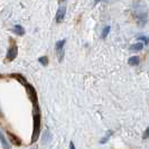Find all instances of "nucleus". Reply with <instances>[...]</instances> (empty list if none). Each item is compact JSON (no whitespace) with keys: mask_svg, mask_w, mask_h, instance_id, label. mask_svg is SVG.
I'll use <instances>...</instances> for the list:
<instances>
[{"mask_svg":"<svg viewBox=\"0 0 149 149\" xmlns=\"http://www.w3.org/2000/svg\"><path fill=\"white\" fill-rule=\"evenodd\" d=\"M65 14H66V8H65V6L59 7L58 10H57V13H56V22H62V21L64 20Z\"/></svg>","mask_w":149,"mask_h":149,"instance_id":"39448f33","label":"nucleus"},{"mask_svg":"<svg viewBox=\"0 0 149 149\" xmlns=\"http://www.w3.org/2000/svg\"><path fill=\"white\" fill-rule=\"evenodd\" d=\"M112 133H113V131H111V130L108 131V132H107V136H104V137H103V138L100 140V144H101V145H104L105 142H108V140L111 138Z\"/></svg>","mask_w":149,"mask_h":149,"instance_id":"9d476101","label":"nucleus"},{"mask_svg":"<svg viewBox=\"0 0 149 149\" xmlns=\"http://www.w3.org/2000/svg\"><path fill=\"white\" fill-rule=\"evenodd\" d=\"M34 131H33V137H32V142L34 144L39 137L40 133V113H39V108L36 107L34 108Z\"/></svg>","mask_w":149,"mask_h":149,"instance_id":"f257e3e1","label":"nucleus"},{"mask_svg":"<svg viewBox=\"0 0 149 149\" xmlns=\"http://www.w3.org/2000/svg\"><path fill=\"white\" fill-rule=\"evenodd\" d=\"M17 53H18L17 45H13V46L8 49V52H7V59H8L9 62L14 61V59L16 58V56H17Z\"/></svg>","mask_w":149,"mask_h":149,"instance_id":"20e7f679","label":"nucleus"},{"mask_svg":"<svg viewBox=\"0 0 149 149\" xmlns=\"http://www.w3.org/2000/svg\"><path fill=\"white\" fill-rule=\"evenodd\" d=\"M10 76H11V77H15V78H17L19 82H20L21 84H24V85H26V84H27V81H26V78H25L24 76H21L20 74H11Z\"/></svg>","mask_w":149,"mask_h":149,"instance_id":"f8f14e48","label":"nucleus"},{"mask_svg":"<svg viewBox=\"0 0 149 149\" xmlns=\"http://www.w3.org/2000/svg\"><path fill=\"white\" fill-rule=\"evenodd\" d=\"M138 39H139V40H141V42H144L146 45L148 44V38L145 37V36H139V37H138Z\"/></svg>","mask_w":149,"mask_h":149,"instance_id":"2eb2a0df","label":"nucleus"},{"mask_svg":"<svg viewBox=\"0 0 149 149\" xmlns=\"http://www.w3.org/2000/svg\"><path fill=\"white\" fill-rule=\"evenodd\" d=\"M142 48H144V44L142 43H137V44H133L131 46V51H134V52H140Z\"/></svg>","mask_w":149,"mask_h":149,"instance_id":"9b49d317","label":"nucleus"},{"mask_svg":"<svg viewBox=\"0 0 149 149\" xmlns=\"http://www.w3.org/2000/svg\"><path fill=\"white\" fill-rule=\"evenodd\" d=\"M70 149H75L74 142H70Z\"/></svg>","mask_w":149,"mask_h":149,"instance_id":"f3484780","label":"nucleus"},{"mask_svg":"<svg viewBox=\"0 0 149 149\" xmlns=\"http://www.w3.org/2000/svg\"><path fill=\"white\" fill-rule=\"evenodd\" d=\"M25 86H26V91H27V94H28V98H29V100L32 101V103L34 104V107H35V108H36V107H38L37 93H36V90H35V88H34L33 85L28 84V83H27Z\"/></svg>","mask_w":149,"mask_h":149,"instance_id":"f03ea898","label":"nucleus"},{"mask_svg":"<svg viewBox=\"0 0 149 149\" xmlns=\"http://www.w3.org/2000/svg\"><path fill=\"white\" fill-rule=\"evenodd\" d=\"M66 40L65 39H62L59 42L56 43V46H55V49H56V53L58 55V61L61 62L63 59V54H64V45H65Z\"/></svg>","mask_w":149,"mask_h":149,"instance_id":"7ed1b4c3","label":"nucleus"},{"mask_svg":"<svg viewBox=\"0 0 149 149\" xmlns=\"http://www.w3.org/2000/svg\"><path fill=\"white\" fill-rule=\"evenodd\" d=\"M110 29H111V27L110 26H107L104 29H103V32H102V38H105L108 35H109V33H110Z\"/></svg>","mask_w":149,"mask_h":149,"instance_id":"ddd939ff","label":"nucleus"},{"mask_svg":"<svg viewBox=\"0 0 149 149\" xmlns=\"http://www.w3.org/2000/svg\"><path fill=\"white\" fill-rule=\"evenodd\" d=\"M0 77H1V75H0Z\"/></svg>","mask_w":149,"mask_h":149,"instance_id":"a211bd4d","label":"nucleus"},{"mask_svg":"<svg viewBox=\"0 0 149 149\" xmlns=\"http://www.w3.org/2000/svg\"><path fill=\"white\" fill-rule=\"evenodd\" d=\"M7 134H8V137L10 138V141L14 144V145H16V146H20L21 145V141H20V139H19L18 137H15L13 133H10V132H7Z\"/></svg>","mask_w":149,"mask_h":149,"instance_id":"423d86ee","label":"nucleus"},{"mask_svg":"<svg viewBox=\"0 0 149 149\" xmlns=\"http://www.w3.org/2000/svg\"><path fill=\"white\" fill-rule=\"evenodd\" d=\"M148 131H149V128H147L146 131H145V133H144V139H147V138H148Z\"/></svg>","mask_w":149,"mask_h":149,"instance_id":"dca6fc26","label":"nucleus"},{"mask_svg":"<svg viewBox=\"0 0 149 149\" xmlns=\"http://www.w3.org/2000/svg\"><path fill=\"white\" fill-rule=\"evenodd\" d=\"M38 61H39V62H40V63H42V64H43L44 66H46V65L48 64V58H47L46 56H43V57H39V58H38Z\"/></svg>","mask_w":149,"mask_h":149,"instance_id":"4468645a","label":"nucleus"},{"mask_svg":"<svg viewBox=\"0 0 149 149\" xmlns=\"http://www.w3.org/2000/svg\"><path fill=\"white\" fill-rule=\"evenodd\" d=\"M14 32H15L18 36H22V35L25 34V29H24V27H21L20 25H16V26L14 27Z\"/></svg>","mask_w":149,"mask_h":149,"instance_id":"1a4fd4ad","label":"nucleus"},{"mask_svg":"<svg viewBox=\"0 0 149 149\" xmlns=\"http://www.w3.org/2000/svg\"><path fill=\"white\" fill-rule=\"evenodd\" d=\"M128 63L129 65H132V66H137L139 63H140V58L138 56H132L128 59Z\"/></svg>","mask_w":149,"mask_h":149,"instance_id":"6e6552de","label":"nucleus"},{"mask_svg":"<svg viewBox=\"0 0 149 149\" xmlns=\"http://www.w3.org/2000/svg\"><path fill=\"white\" fill-rule=\"evenodd\" d=\"M0 140H1L2 148H3V149H11V148H10V146L8 145V142H7L6 138H5V134L2 133V131H1V130H0Z\"/></svg>","mask_w":149,"mask_h":149,"instance_id":"0eeeda50","label":"nucleus"}]
</instances>
